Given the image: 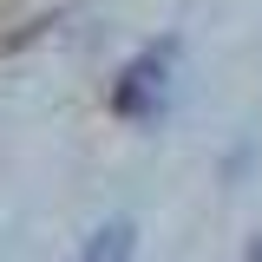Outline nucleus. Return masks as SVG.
I'll use <instances>...</instances> for the list:
<instances>
[{"mask_svg": "<svg viewBox=\"0 0 262 262\" xmlns=\"http://www.w3.org/2000/svg\"><path fill=\"white\" fill-rule=\"evenodd\" d=\"M170 59H177V46L158 39L151 53H138V59L118 72V92H112L118 118H138V125L164 118V105H170Z\"/></svg>", "mask_w": 262, "mask_h": 262, "instance_id": "nucleus-1", "label": "nucleus"}, {"mask_svg": "<svg viewBox=\"0 0 262 262\" xmlns=\"http://www.w3.org/2000/svg\"><path fill=\"white\" fill-rule=\"evenodd\" d=\"M131 236H138V229H131L125 216H112V223L98 229V236H85L79 262H131Z\"/></svg>", "mask_w": 262, "mask_h": 262, "instance_id": "nucleus-2", "label": "nucleus"}, {"mask_svg": "<svg viewBox=\"0 0 262 262\" xmlns=\"http://www.w3.org/2000/svg\"><path fill=\"white\" fill-rule=\"evenodd\" d=\"M249 262H262V236H256V243H249Z\"/></svg>", "mask_w": 262, "mask_h": 262, "instance_id": "nucleus-3", "label": "nucleus"}]
</instances>
